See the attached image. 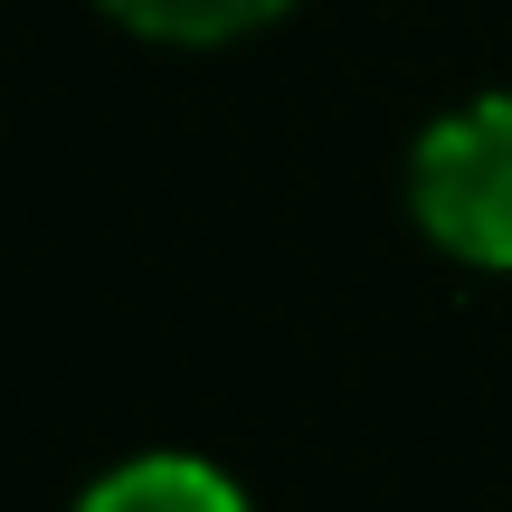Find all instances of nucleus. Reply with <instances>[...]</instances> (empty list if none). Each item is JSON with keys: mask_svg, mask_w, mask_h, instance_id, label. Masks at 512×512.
<instances>
[{"mask_svg": "<svg viewBox=\"0 0 512 512\" xmlns=\"http://www.w3.org/2000/svg\"><path fill=\"white\" fill-rule=\"evenodd\" d=\"M418 219L465 266L512 275V95H484V105L446 114L418 143Z\"/></svg>", "mask_w": 512, "mask_h": 512, "instance_id": "1", "label": "nucleus"}, {"mask_svg": "<svg viewBox=\"0 0 512 512\" xmlns=\"http://www.w3.org/2000/svg\"><path fill=\"white\" fill-rule=\"evenodd\" d=\"M76 512H247V494L200 456H143L124 475H105Z\"/></svg>", "mask_w": 512, "mask_h": 512, "instance_id": "2", "label": "nucleus"}, {"mask_svg": "<svg viewBox=\"0 0 512 512\" xmlns=\"http://www.w3.org/2000/svg\"><path fill=\"white\" fill-rule=\"evenodd\" d=\"M114 19H133L143 38H181V48H200V38H238V29H266L285 0H105Z\"/></svg>", "mask_w": 512, "mask_h": 512, "instance_id": "3", "label": "nucleus"}]
</instances>
